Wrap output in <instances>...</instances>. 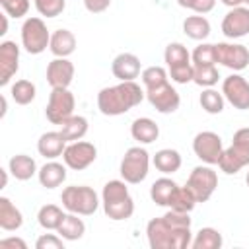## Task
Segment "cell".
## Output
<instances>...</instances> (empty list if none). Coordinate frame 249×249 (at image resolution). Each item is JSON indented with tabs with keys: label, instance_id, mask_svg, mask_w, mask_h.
<instances>
[{
	"label": "cell",
	"instance_id": "1",
	"mask_svg": "<svg viewBox=\"0 0 249 249\" xmlns=\"http://www.w3.org/2000/svg\"><path fill=\"white\" fill-rule=\"evenodd\" d=\"M148 245L152 249H185L191 245V218L189 212L171 210L154 218L146 226Z\"/></svg>",
	"mask_w": 249,
	"mask_h": 249
},
{
	"label": "cell",
	"instance_id": "2",
	"mask_svg": "<svg viewBox=\"0 0 249 249\" xmlns=\"http://www.w3.org/2000/svg\"><path fill=\"white\" fill-rule=\"evenodd\" d=\"M146 91L132 80V82H119L117 86L103 88L97 93V109L105 117H117L132 107L140 105Z\"/></svg>",
	"mask_w": 249,
	"mask_h": 249
},
{
	"label": "cell",
	"instance_id": "3",
	"mask_svg": "<svg viewBox=\"0 0 249 249\" xmlns=\"http://www.w3.org/2000/svg\"><path fill=\"white\" fill-rule=\"evenodd\" d=\"M245 165H249V126L235 130L231 146L222 152L218 161V167L228 175H235Z\"/></svg>",
	"mask_w": 249,
	"mask_h": 249
},
{
	"label": "cell",
	"instance_id": "4",
	"mask_svg": "<svg viewBox=\"0 0 249 249\" xmlns=\"http://www.w3.org/2000/svg\"><path fill=\"white\" fill-rule=\"evenodd\" d=\"M62 206L68 212H74L78 216H91L97 206H99V198L97 193L88 187V185H70L62 191Z\"/></svg>",
	"mask_w": 249,
	"mask_h": 249
},
{
	"label": "cell",
	"instance_id": "5",
	"mask_svg": "<svg viewBox=\"0 0 249 249\" xmlns=\"http://www.w3.org/2000/svg\"><path fill=\"white\" fill-rule=\"evenodd\" d=\"M148 169H150V154L140 146H132L124 152L119 171H121V177L126 183L138 185L146 179Z\"/></svg>",
	"mask_w": 249,
	"mask_h": 249
},
{
	"label": "cell",
	"instance_id": "6",
	"mask_svg": "<svg viewBox=\"0 0 249 249\" xmlns=\"http://www.w3.org/2000/svg\"><path fill=\"white\" fill-rule=\"evenodd\" d=\"M21 45L29 54H41L51 45V33L41 18H27L23 21Z\"/></svg>",
	"mask_w": 249,
	"mask_h": 249
},
{
	"label": "cell",
	"instance_id": "7",
	"mask_svg": "<svg viewBox=\"0 0 249 249\" xmlns=\"http://www.w3.org/2000/svg\"><path fill=\"white\" fill-rule=\"evenodd\" d=\"M185 187L195 195L196 202H206L218 187V173L208 163L206 165H196L191 171Z\"/></svg>",
	"mask_w": 249,
	"mask_h": 249
},
{
	"label": "cell",
	"instance_id": "8",
	"mask_svg": "<svg viewBox=\"0 0 249 249\" xmlns=\"http://www.w3.org/2000/svg\"><path fill=\"white\" fill-rule=\"evenodd\" d=\"M74 107H76V99L68 88H53L45 113L53 124H62L66 119L74 115Z\"/></svg>",
	"mask_w": 249,
	"mask_h": 249
},
{
	"label": "cell",
	"instance_id": "9",
	"mask_svg": "<svg viewBox=\"0 0 249 249\" xmlns=\"http://www.w3.org/2000/svg\"><path fill=\"white\" fill-rule=\"evenodd\" d=\"M193 152H195V156H196L202 163L218 165L220 156H222V152H224L220 134H216V132H212V130H202V132H198V134L195 136V140H193Z\"/></svg>",
	"mask_w": 249,
	"mask_h": 249
},
{
	"label": "cell",
	"instance_id": "10",
	"mask_svg": "<svg viewBox=\"0 0 249 249\" xmlns=\"http://www.w3.org/2000/svg\"><path fill=\"white\" fill-rule=\"evenodd\" d=\"M97 158V148L91 142H84V140H76V142H68L62 154L64 165L74 169V171H82L86 167H89Z\"/></svg>",
	"mask_w": 249,
	"mask_h": 249
},
{
	"label": "cell",
	"instance_id": "11",
	"mask_svg": "<svg viewBox=\"0 0 249 249\" xmlns=\"http://www.w3.org/2000/svg\"><path fill=\"white\" fill-rule=\"evenodd\" d=\"M216 62H220L222 66H226L233 72H241L249 66V49L245 45H237V43H218L216 45Z\"/></svg>",
	"mask_w": 249,
	"mask_h": 249
},
{
	"label": "cell",
	"instance_id": "12",
	"mask_svg": "<svg viewBox=\"0 0 249 249\" xmlns=\"http://www.w3.org/2000/svg\"><path fill=\"white\" fill-rule=\"evenodd\" d=\"M146 99L150 101V105L158 111V113H175L179 109V103H181V97L177 93V89L165 82L158 88H152V89H146Z\"/></svg>",
	"mask_w": 249,
	"mask_h": 249
},
{
	"label": "cell",
	"instance_id": "13",
	"mask_svg": "<svg viewBox=\"0 0 249 249\" xmlns=\"http://www.w3.org/2000/svg\"><path fill=\"white\" fill-rule=\"evenodd\" d=\"M222 93L235 109H239V111L249 109V82L243 76L231 74V76L224 78Z\"/></svg>",
	"mask_w": 249,
	"mask_h": 249
},
{
	"label": "cell",
	"instance_id": "14",
	"mask_svg": "<svg viewBox=\"0 0 249 249\" xmlns=\"http://www.w3.org/2000/svg\"><path fill=\"white\" fill-rule=\"evenodd\" d=\"M222 33L228 39H239L249 33V8L237 6L231 8L222 21Z\"/></svg>",
	"mask_w": 249,
	"mask_h": 249
},
{
	"label": "cell",
	"instance_id": "15",
	"mask_svg": "<svg viewBox=\"0 0 249 249\" xmlns=\"http://www.w3.org/2000/svg\"><path fill=\"white\" fill-rule=\"evenodd\" d=\"M19 68V47L14 41L0 43V86H8Z\"/></svg>",
	"mask_w": 249,
	"mask_h": 249
},
{
	"label": "cell",
	"instance_id": "16",
	"mask_svg": "<svg viewBox=\"0 0 249 249\" xmlns=\"http://www.w3.org/2000/svg\"><path fill=\"white\" fill-rule=\"evenodd\" d=\"M74 64L68 58H53L47 64V82L51 88H68L74 80Z\"/></svg>",
	"mask_w": 249,
	"mask_h": 249
},
{
	"label": "cell",
	"instance_id": "17",
	"mask_svg": "<svg viewBox=\"0 0 249 249\" xmlns=\"http://www.w3.org/2000/svg\"><path fill=\"white\" fill-rule=\"evenodd\" d=\"M113 76L121 82H132L140 76V58L132 53H121L113 58L111 64Z\"/></svg>",
	"mask_w": 249,
	"mask_h": 249
},
{
	"label": "cell",
	"instance_id": "18",
	"mask_svg": "<svg viewBox=\"0 0 249 249\" xmlns=\"http://www.w3.org/2000/svg\"><path fill=\"white\" fill-rule=\"evenodd\" d=\"M64 148H66V140L64 136L60 134V130H51V132H45L41 134V138L37 140V150L43 158L47 160H54L58 156L64 154Z\"/></svg>",
	"mask_w": 249,
	"mask_h": 249
},
{
	"label": "cell",
	"instance_id": "19",
	"mask_svg": "<svg viewBox=\"0 0 249 249\" xmlns=\"http://www.w3.org/2000/svg\"><path fill=\"white\" fill-rule=\"evenodd\" d=\"M51 53L58 58H66L76 51V37L70 29H56L51 35Z\"/></svg>",
	"mask_w": 249,
	"mask_h": 249
},
{
	"label": "cell",
	"instance_id": "20",
	"mask_svg": "<svg viewBox=\"0 0 249 249\" xmlns=\"http://www.w3.org/2000/svg\"><path fill=\"white\" fill-rule=\"evenodd\" d=\"M130 134L140 144H152L160 136V126L156 124V121H152L148 117H138L130 124Z\"/></svg>",
	"mask_w": 249,
	"mask_h": 249
},
{
	"label": "cell",
	"instance_id": "21",
	"mask_svg": "<svg viewBox=\"0 0 249 249\" xmlns=\"http://www.w3.org/2000/svg\"><path fill=\"white\" fill-rule=\"evenodd\" d=\"M177 189H179V185H177L173 179H169V177H160V179H156V181L152 183V187H150V198H152L158 206H167V208H169V202H171V198H173V195H175Z\"/></svg>",
	"mask_w": 249,
	"mask_h": 249
},
{
	"label": "cell",
	"instance_id": "22",
	"mask_svg": "<svg viewBox=\"0 0 249 249\" xmlns=\"http://www.w3.org/2000/svg\"><path fill=\"white\" fill-rule=\"evenodd\" d=\"M21 224H23V216L19 208H16V204L8 196H0V228L4 231H14L19 230Z\"/></svg>",
	"mask_w": 249,
	"mask_h": 249
},
{
	"label": "cell",
	"instance_id": "23",
	"mask_svg": "<svg viewBox=\"0 0 249 249\" xmlns=\"http://www.w3.org/2000/svg\"><path fill=\"white\" fill-rule=\"evenodd\" d=\"M8 169L10 173L18 179V181H27L31 179L35 173H37V163L31 156L27 154H16L10 158V163H8Z\"/></svg>",
	"mask_w": 249,
	"mask_h": 249
},
{
	"label": "cell",
	"instance_id": "24",
	"mask_svg": "<svg viewBox=\"0 0 249 249\" xmlns=\"http://www.w3.org/2000/svg\"><path fill=\"white\" fill-rule=\"evenodd\" d=\"M37 177H39V183L45 187V189H54L58 185L64 183L66 179V167L58 161H47L39 171H37Z\"/></svg>",
	"mask_w": 249,
	"mask_h": 249
},
{
	"label": "cell",
	"instance_id": "25",
	"mask_svg": "<svg viewBox=\"0 0 249 249\" xmlns=\"http://www.w3.org/2000/svg\"><path fill=\"white\" fill-rule=\"evenodd\" d=\"M152 161L158 171H161L163 175H171V173L179 171V167H181V154L173 148H163V150L156 152Z\"/></svg>",
	"mask_w": 249,
	"mask_h": 249
},
{
	"label": "cell",
	"instance_id": "26",
	"mask_svg": "<svg viewBox=\"0 0 249 249\" xmlns=\"http://www.w3.org/2000/svg\"><path fill=\"white\" fill-rule=\"evenodd\" d=\"M56 231H58V235H60L62 239H66V241H76V239H80V237L84 235L86 224H84L82 218H78V214L70 212V214H64V218H62V222H60V226H58Z\"/></svg>",
	"mask_w": 249,
	"mask_h": 249
},
{
	"label": "cell",
	"instance_id": "27",
	"mask_svg": "<svg viewBox=\"0 0 249 249\" xmlns=\"http://www.w3.org/2000/svg\"><path fill=\"white\" fill-rule=\"evenodd\" d=\"M88 132V119L80 117V115H72L70 119H66L60 124V134L64 136L66 142H76L82 140Z\"/></svg>",
	"mask_w": 249,
	"mask_h": 249
},
{
	"label": "cell",
	"instance_id": "28",
	"mask_svg": "<svg viewBox=\"0 0 249 249\" xmlns=\"http://www.w3.org/2000/svg\"><path fill=\"white\" fill-rule=\"evenodd\" d=\"M103 204V212L107 218L121 222V220H128L134 212V200L132 196L121 198V200H113V202H101Z\"/></svg>",
	"mask_w": 249,
	"mask_h": 249
},
{
	"label": "cell",
	"instance_id": "29",
	"mask_svg": "<svg viewBox=\"0 0 249 249\" xmlns=\"http://www.w3.org/2000/svg\"><path fill=\"white\" fill-rule=\"evenodd\" d=\"M183 31L195 41H204L210 35V21L204 16H189L183 21Z\"/></svg>",
	"mask_w": 249,
	"mask_h": 249
},
{
	"label": "cell",
	"instance_id": "30",
	"mask_svg": "<svg viewBox=\"0 0 249 249\" xmlns=\"http://www.w3.org/2000/svg\"><path fill=\"white\" fill-rule=\"evenodd\" d=\"M224 243L222 233L214 228H200L191 241L193 249H220Z\"/></svg>",
	"mask_w": 249,
	"mask_h": 249
},
{
	"label": "cell",
	"instance_id": "31",
	"mask_svg": "<svg viewBox=\"0 0 249 249\" xmlns=\"http://www.w3.org/2000/svg\"><path fill=\"white\" fill-rule=\"evenodd\" d=\"M62 218H64V212L56 204H45L39 208V214H37V222L45 230H58Z\"/></svg>",
	"mask_w": 249,
	"mask_h": 249
},
{
	"label": "cell",
	"instance_id": "32",
	"mask_svg": "<svg viewBox=\"0 0 249 249\" xmlns=\"http://www.w3.org/2000/svg\"><path fill=\"white\" fill-rule=\"evenodd\" d=\"M198 103H200V107H202L206 113L218 115V113L224 111V93L216 91L214 88H206V89L200 93Z\"/></svg>",
	"mask_w": 249,
	"mask_h": 249
},
{
	"label": "cell",
	"instance_id": "33",
	"mask_svg": "<svg viewBox=\"0 0 249 249\" xmlns=\"http://www.w3.org/2000/svg\"><path fill=\"white\" fill-rule=\"evenodd\" d=\"M10 93L18 105H29L35 99V84L29 80H18L16 84H12Z\"/></svg>",
	"mask_w": 249,
	"mask_h": 249
},
{
	"label": "cell",
	"instance_id": "34",
	"mask_svg": "<svg viewBox=\"0 0 249 249\" xmlns=\"http://www.w3.org/2000/svg\"><path fill=\"white\" fill-rule=\"evenodd\" d=\"M130 196L128 193V187H126V181L123 179H113V181H107L103 191H101V202H113V200H121V198H126Z\"/></svg>",
	"mask_w": 249,
	"mask_h": 249
},
{
	"label": "cell",
	"instance_id": "35",
	"mask_svg": "<svg viewBox=\"0 0 249 249\" xmlns=\"http://www.w3.org/2000/svg\"><path fill=\"white\" fill-rule=\"evenodd\" d=\"M195 66V64H193ZM218 68L216 64H204V66H195V76H193V82L200 88H212L218 84Z\"/></svg>",
	"mask_w": 249,
	"mask_h": 249
},
{
	"label": "cell",
	"instance_id": "36",
	"mask_svg": "<svg viewBox=\"0 0 249 249\" xmlns=\"http://www.w3.org/2000/svg\"><path fill=\"white\" fill-rule=\"evenodd\" d=\"M195 206H196V198L187 187H179L169 202V208L177 212H191Z\"/></svg>",
	"mask_w": 249,
	"mask_h": 249
},
{
	"label": "cell",
	"instance_id": "37",
	"mask_svg": "<svg viewBox=\"0 0 249 249\" xmlns=\"http://www.w3.org/2000/svg\"><path fill=\"white\" fill-rule=\"evenodd\" d=\"M163 58H165L167 68H169V66H177V64L191 62V54H189V51H187V47H185L183 43H169V45L165 47Z\"/></svg>",
	"mask_w": 249,
	"mask_h": 249
},
{
	"label": "cell",
	"instance_id": "38",
	"mask_svg": "<svg viewBox=\"0 0 249 249\" xmlns=\"http://www.w3.org/2000/svg\"><path fill=\"white\" fill-rule=\"evenodd\" d=\"M140 78H142L144 88H146V89H152V88H158V86L165 84L167 78H169V74H167V70L161 68V66H148V68L142 70Z\"/></svg>",
	"mask_w": 249,
	"mask_h": 249
},
{
	"label": "cell",
	"instance_id": "39",
	"mask_svg": "<svg viewBox=\"0 0 249 249\" xmlns=\"http://www.w3.org/2000/svg\"><path fill=\"white\" fill-rule=\"evenodd\" d=\"M193 64L195 66H204V64H216V45H210V43H200L193 54Z\"/></svg>",
	"mask_w": 249,
	"mask_h": 249
},
{
	"label": "cell",
	"instance_id": "40",
	"mask_svg": "<svg viewBox=\"0 0 249 249\" xmlns=\"http://www.w3.org/2000/svg\"><path fill=\"white\" fill-rule=\"evenodd\" d=\"M37 12L45 18H56L64 12L66 2L64 0H33Z\"/></svg>",
	"mask_w": 249,
	"mask_h": 249
},
{
	"label": "cell",
	"instance_id": "41",
	"mask_svg": "<svg viewBox=\"0 0 249 249\" xmlns=\"http://www.w3.org/2000/svg\"><path fill=\"white\" fill-rule=\"evenodd\" d=\"M167 74H169V78H171L175 84H189V82H193L195 66H193V62L169 66V68H167Z\"/></svg>",
	"mask_w": 249,
	"mask_h": 249
},
{
	"label": "cell",
	"instance_id": "42",
	"mask_svg": "<svg viewBox=\"0 0 249 249\" xmlns=\"http://www.w3.org/2000/svg\"><path fill=\"white\" fill-rule=\"evenodd\" d=\"M0 6L10 18H23L29 12V0H0Z\"/></svg>",
	"mask_w": 249,
	"mask_h": 249
},
{
	"label": "cell",
	"instance_id": "43",
	"mask_svg": "<svg viewBox=\"0 0 249 249\" xmlns=\"http://www.w3.org/2000/svg\"><path fill=\"white\" fill-rule=\"evenodd\" d=\"M177 4L181 8H187V10H193L196 14H208L214 10L216 6V0H177Z\"/></svg>",
	"mask_w": 249,
	"mask_h": 249
},
{
	"label": "cell",
	"instance_id": "44",
	"mask_svg": "<svg viewBox=\"0 0 249 249\" xmlns=\"http://www.w3.org/2000/svg\"><path fill=\"white\" fill-rule=\"evenodd\" d=\"M37 249H64V241L60 235L54 233H43L37 241H35Z\"/></svg>",
	"mask_w": 249,
	"mask_h": 249
},
{
	"label": "cell",
	"instance_id": "45",
	"mask_svg": "<svg viewBox=\"0 0 249 249\" xmlns=\"http://www.w3.org/2000/svg\"><path fill=\"white\" fill-rule=\"evenodd\" d=\"M109 4H111V0H84L86 10L91 12V14H101V12H105V10L109 8Z\"/></svg>",
	"mask_w": 249,
	"mask_h": 249
},
{
	"label": "cell",
	"instance_id": "46",
	"mask_svg": "<svg viewBox=\"0 0 249 249\" xmlns=\"http://www.w3.org/2000/svg\"><path fill=\"white\" fill-rule=\"evenodd\" d=\"M0 247H4V249H8V247L27 249V243H25L21 237H6V239H0Z\"/></svg>",
	"mask_w": 249,
	"mask_h": 249
},
{
	"label": "cell",
	"instance_id": "47",
	"mask_svg": "<svg viewBox=\"0 0 249 249\" xmlns=\"http://www.w3.org/2000/svg\"><path fill=\"white\" fill-rule=\"evenodd\" d=\"M2 19V25H0V35H6L8 33V14H2L0 16Z\"/></svg>",
	"mask_w": 249,
	"mask_h": 249
},
{
	"label": "cell",
	"instance_id": "48",
	"mask_svg": "<svg viewBox=\"0 0 249 249\" xmlns=\"http://www.w3.org/2000/svg\"><path fill=\"white\" fill-rule=\"evenodd\" d=\"M222 4H226L228 8H237V6L245 4V0H222Z\"/></svg>",
	"mask_w": 249,
	"mask_h": 249
},
{
	"label": "cell",
	"instance_id": "49",
	"mask_svg": "<svg viewBox=\"0 0 249 249\" xmlns=\"http://www.w3.org/2000/svg\"><path fill=\"white\" fill-rule=\"evenodd\" d=\"M0 103H2V111H0V117H4V115H6V109H8V103H6V97H4V95L0 97Z\"/></svg>",
	"mask_w": 249,
	"mask_h": 249
},
{
	"label": "cell",
	"instance_id": "50",
	"mask_svg": "<svg viewBox=\"0 0 249 249\" xmlns=\"http://www.w3.org/2000/svg\"><path fill=\"white\" fill-rule=\"evenodd\" d=\"M8 171H10V169H8ZM8 171L2 169V187H0V189H4V187L8 185Z\"/></svg>",
	"mask_w": 249,
	"mask_h": 249
},
{
	"label": "cell",
	"instance_id": "51",
	"mask_svg": "<svg viewBox=\"0 0 249 249\" xmlns=\"http://www.w3.org/2000/svg\"><path fill=\"white\" fill-rule=\"evenodd\" d=\"M245 183H247V187H249V171H247V175H245Z\"/></svg>",
	"mask_w": 249,
	"mask_h": 249
},
{
	"label": "cell",
	"instance_id": "52",
	"mask_svg": "<svg viewBox=\"0 0 249 249\" xmlns=\"http://www.w3.org/2000/svg\"><path fill=\"white\" fill-rule=\"evenodd\" d=\"M245 4H247V8H249V0H245Z\"/></svg>",
	"mask_w": 249,
	"mask_h": 249
}]
</instances>
